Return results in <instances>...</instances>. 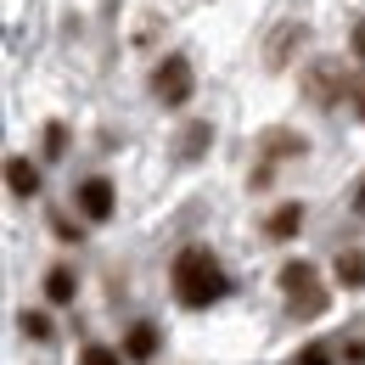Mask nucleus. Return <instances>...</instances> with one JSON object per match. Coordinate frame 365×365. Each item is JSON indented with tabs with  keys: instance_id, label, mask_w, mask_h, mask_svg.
<instances>
[{
	"instance_id": "1",
	"label": "nucleus",
	"mask_w": 365,
	"mask_h": 365,
	"mask_svg": "<svg viewBox=\"0 0 365 365\" xmlns=\"http://www.w3.org/2000/svg\"><path fill=\"white\" fill-rule=\"evenodd\" d=\"M175 298H180L185 309H208V304L225 298V270L214 264L208 247H185L180 259H175Z\"/></svg>"
},
{
	"instance_id": "2",
	"label": "nucleus",
	"mask_w": 365,
	"mask_h": 365,
	"mask_svg": "<svg viewBox=\"0 0 365 365\" xmlns=\"http://www.w3.org/2000/svg\"><path fill=\"white\" fill-rule=\"evenodd\" d=\"M304 96H309L315 107H337L343 96H354V73H349L337 56H315V62L304 68Z\"/></svg>"
},
{
	"instance_id": "3",
	"label": "nucleus",
	"mask_w": 365,
	"mask_h": 365,
	"mask_svg": "<svg viewBox=\"0 0 365 365\" xmlns=\"http://www.w3.org/2000/svg\"><path fill=\"white\" fill-rule=\"evenodd\" d=\"M281 287H287V304H292V315H298V320L326 315V292H320L315 264H309V259H292V264H281Z\"/></svg>"
},
{
	"instance_id": "4",
	"label": "nucleus",
	"mask_w": 365,
	"mask_h": 365,
	"mask_svg": "<svg viewBox=\"0 0 365 365\" xmlns=\"http://www.w3.org/2000/svg\"><path fill=\"white\" fill-rule=\"evenodd\" d=\"M191 91H197V73H191L185 56H163V62L152 68V96H158L163 107H185Z\"/></svg>"
},
{
	"instance_id": "5",
	"label": "nucleus",
	"mask_w": 365,
	"mask_h": 365,
	"mask_svg": "<svg viewBox=\"0 0 365 365\" xmlns=\"http://www.w3.org/2000/svg\"><path fill=\"white\" fill-rule=\"evenodd\" d=\"M113 202H118V197H113V180H107V175H91V180L79 185V214L96 220V225L113 220Z\"/></svg>"
},
{
	"instance_id": "6",
	"label": "nucleus",
	"mask_w": 365,
	"mask_h": 365,
	"mask_svg": "<svg viewBox=\"0 0 365 365\" xmlns=\"http://www.w3.org/2000/svg\"><path fill=\"white\" fill-rule=\"evenodd\" d=\"M281 158H304V135H292V130H270L264 135V169H259V185L270 180V163Z\"/></svg>"
},
{
	"instance_id": "7",
	"label": "nucleus",
	"mask_w": 365,
	"mask_h": 365,
	"mask_svg": "<svg viewBox=\"0 0 365 365\" xmlns=\"http://www.w3.org/2000/svg\"><path fill=\"white\" fill-rule=\"evenodd\" d=\"M6 191L11 197H34L40 191V169L29 158H6Z\"/></svg>"
},
{
	"instance_id": "8",
	"label": "nucleus",
	"mask_w": 365,
	"mask_h": 365,
	"mask_svg": "<svg viewBox=\"0 0 365 365\" xmlns=\"http://www.w3.org/2000/svg\"><path fill=\"white\" fill-rule=\"evenodd\" d=\"M298 230H304V202H281L270 220H264V236H275V242H287Z\"/></svg>"
},
{
	"instance_id": "9",
	"label": "nucleus",
	"mask_w": 365,
	"mask_h": 365,
	"mask_svg": "<svg viewBox=\"0 0 365 365\" xmlns=\"http://www.w3.org/2000/svg\"><path fill=\"white\" fill-rule=\"evenodd\" d=\"M152 354H158V326L135 320V326H130V337H124V360H152Z\"/></svg>"
},
{
	"instance_id": "10",
	"label": "nucleus",
	"mask_w": 365,
	"mask_h": 365,
	"mask_svg": "<svg viewBox=\"0 0 365 365\" xmlns=\"http://www.w3.org/2000/svg\"><path fill=\"white\" fill-rule=\"evenodd\" d=\"M292 46H304V23H281L275 29V40H270V68H287V56H292Z\"/></svg>"
},
{
	"instance_id": "11",
	"label": "nucleus",
	"mask_w": 365,
	"mask_h": 365,
	"mask_svg": "<svg viewBox=\"0 0 365 365\" xmlns=\"http://www.w3.org/2000/svg\"><path fill=\"white\" fill-rule=\"evenodd\" d=\"M73 292H79L73 270H68V264H51V270H46V298H51V304H73Z\"/></svg>"
},
{
	"instance_id": "12",
	"label": "nucleus",
	"mask_w": 365,
	"mask_h": 365,
	"mask_svg": "<svg viewBox=\"0 0 365 365\" xmlns=\"http://www.w3.org/2000/svg\"><path fill=\"white\" fill-rule=\"evenodd\" d=\"M337 281L343 287H365V253L360 247H343L337 253Z\"/></svg>"
},
{
	"instance_id": "13",
	"label": "nucleus",
	"mask_w": 365,
	"mask_h": 365,
	"mask_svg": "<svg viewBox=\"0 0 365 365\" xmlns=\"http://www.w3.org/2000/svg\"><path fill=\"white\" fill-rule=\"evenodd\" d=\"M208 140H214V130L197 118V124H185V135H180V158H202L208 152Z\"/></svg>"
},
{
	"instance_id": "14",
	"label": "nucleus",
	"mask_w": 365,
	"mask_h": 365,
	"mask_svg": "<svg viewBox=\"0 0 365 365\" xmlns=\"http://www.w3.org/2000/svg\"><path fill=\"white\" fill-rule=\"evenodd\" d=\"M79 365H124V354L107 349V343H85V349H79Z\"/></svg>"
},
{
	"instance_id": "15",
	"label": "nucleus",
	"mask_w": 365,
	"mask_h": 365,
	"mask_svg": "<svg viewBox=\"0 0 365 365\" xmlns=\"http://www.w3.org/2000/svg\"><path fill=\"white\" fill-rule=\"evenodd\" d=\"M17 326H23V337H34V343H46V337H51V320L40 315V309H23V320H17Z\"/></svg>"
},
{
	"instance_id": "16",
	"label": "nucleus",
	"mask_w": 365,
	"mask_h": 365,
	"mask_svg": "<svg viewBox=\"0 0 365 365\" xmlns=\"http://www.w3.org/2000/svg\"><path fill=\"white\" fill-rule=\"evenodd\" d=\"M62 146H68V130H62V124H46V158H62Z\"/></svg>"
},
{
	"instance_id": "17",
	"label": "nucleus",
	"mask_w": 365,
	"mask_h": 365,
	"mask_svg": "<svg viewBox=\"0 0 365 365\" xmlns=\"http://www.w3.org/2000/svg\"><path fill=\"white\" fill-rule=\"evenodd\" d=\"M298 365H331V354H326V343H309V349H304V360Z\"/></svg>"
},
{
	"instance_id": "18",
	"label": "nucleus",
	"mask_w": 365,
	"mask_h": 365,
	"mask_svg": "<svg viewBox=\"0 0 365 365\" xmlns=\"http://www.w3.org/2000/svg\"><path fill=\"white\" fill-rule=\"evenodd\" d=\"M354 62L365 68V23H354Z\"/></svg>"
},
{
	"instance_id": "19",
	"label": "nucleus",
	"mask_w": 365,
	"mask_h": 365,
	"mask_svg": "<svg viewBox=\"0 0 365 365\" xmlns=\"http://www.w3.org/2000/svg\"><path fill=\"white\" fill-rule=\"evenodd\" d=\"M354 214H365V180L354 185Z\"/></svg>"
},
{
	"instance_id": "20",
	"label": "nucleus",
	"mask_w": 365,
	"mask_h": 365,
	"mask_svg": "<svg viewBox=\"0 0 365 365\" xmlns=\"http://www.w3.org/2000/svg\"><path fill=\"white\" fill-rule=\"evenodd\" d=\"M354 101H360V118H365V79L354 85Z\"/></svg>"
}]
</instances>
